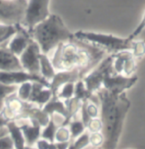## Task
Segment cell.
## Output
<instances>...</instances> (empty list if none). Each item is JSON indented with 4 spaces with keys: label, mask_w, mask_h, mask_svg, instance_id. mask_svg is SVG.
I'll return each instance as SVG.
<instances>
[{
    "label": "cell",
    "mask_w": 145,
    "mask_h": 149,
    "mask_svg": "<svg viewBox=\"0 0 145 149\" xmlns=\"http://www.w3.org/2000/svg\"><path fill=\"white\" fill-rule=\"evenodd\" d=\"M104 54V49L74 36L56 47L51 61L56 72L79 68L88 74L99 64Z\"/></svg>",
    "instance_id": "cell-1"
},
{
    "label": "cell",
    "mask_w": 145,
    "mask_h": 149,
    "mask_svg": "<svg viewBox=\"0 0 145 149\" xmlns=\"http://www.w3.org/2000/svg\"><path fill=\"white\" fill-rule=\"evenodd\" d=\"M96 94L101 105L102 134L104 137L102 148L116 149L124 120L130 107V102L126 95V92L115 95L102 88Z\"/></svg>",
    "instance_id": "cell-2"
},
{
    "label": "cell",
    "mask_w": 145,
    "mask_h": 149,
    "mask_svg": "<svg viewBox=\"0 0 145 149\" xmlns=\"http://www.w3.org/2000/svg\"><path fill=\"white\" fill-rule=\"evenodd\" d=\"M28 32L39 45L42 53L47 55L55 50L59 44L74 38V33L67 28L61 17L55 14H50Z\"/></svg>",
    "instance_id": "cell-3"
},
{
    "label": "cell",
    "mask_w": 145,
    "mask_h": 149,
    "mask_svg": "<svg viewBox=\"0 0 145 149\" xmlns=\"http://www.w3.org/2000/svg\"><path fill=\"white\" fill-rule=\"evenodd\" d=\"M74 36L79 40L90 43L104 49L105 52H110L112 54L123 50H131L133 45V40H129L127 38H123L102 33L78 31L74 33Z\"/></svg>",
    "instance_id": "cell-4"
},
{
    "label": "cell",
    "mask_w": 145,
    "mask_h": 149,
    "mask_svg": "<svg viewBox=\"0 0 145 149\" xmlns=\"http://www.w3.org/2000/svg\"><path fill=\"white\" fill-rule=\"evenodd\" d=\"M27 0H0V24L15 26L25 17Z\"/></svg>",
    "instance_id": "cell-5"
},
{
    "label": "cell",
    "mask_w": 145,
    "mask_h": 149,
    "mask_svg": "<svg viewBox=\"0 0 145 149\" xmlns=\"http://www.w3.org/2000/svg\"><path fill=\"white\" fill-rule=\"evenodd\" d=\"M49 3L50 0L27 1L25 17L21 24L28 31L49 16Z\"/></svg>",
    "instance_id": "cell-6"
},
{
    "label": "cell",
    "mask_w": 145,
    "mask_h": 149,
    "mask_svg": "<svg viewBox=\"0 0 145 149\" xmlns=\"http://www.w3.org/2000/svg\"><path fill=\"white\" fill-rule=\"evenodd\" d=\"M32 105L30 102L21 100L14 92L5 99L1 113L9 121L27 119L28 111Z\"/></svg>",
    "instance_id": "cell-7"
},
{
    "label": "cell",
    "mask_w": 145,
    "mask_h": 149,
    "mask_svg": "<svg viewBox=\"0 0 145 149\" xmlns=\"http://www.w3.org/2000/svg\"><path fill=\"white\" fill-rule=\"evenodd\" d=\"M137 81V76L133 75L126 77L124 75L116 74L112 68L109 69L104 78L102 88L115 95H121L126 91L132 88Z\"/></svg>",
    "instance_id": "cell-8"
},
{
    "label": "cell",
    "mask_w": 145,
    "mask_h": 149,
    "mask_svg": "<svg viewBox=\"0 0 145 149\" xmlns=\"http://www.w3.org/2000/svg\"><path fill=\"white\" fill-rule=\"evenodd\" d=\"M111 56V68L115 73L126 77L133 76L137 69V62L131 50H123Z\"/></svg>",
    "instance_id": "cell-9"
},
{
    "label": "cell",
    "mask_w": 145,
    "mask_h": 149,
    "mask_svg": "<svg viewBox=\"0 0 145 149\" xmlns=\"http://www.w3.org/2000/svg\"><path fill=\"white\" fill-rule=\"evenodd\" d=\"M111 64L112 56L110 55L103 60L99 64H98L97 68H94L82 79L89 93L94 94L102 89L104 78L107 71L111 68Z\"/></svg>",
    "instance_id": "cell-10"
},
{
    "label": "cell",
    "mask_w": 145,
    "mask_h": 149,
    "mask_svg": "<svg viewBox=\"0 0 145 149\" xmlns=\"http://www.w3.org/2000/svg\"><path fill=\"white\" fill-rule=\"evenodd\" d=\"M42 51L32 38L23 53L19 56L23 69L30 73L40 75V55ZM41 76V75H40Z\"/></svg>",
    "instance_id": "cell-11"
},
{
    "label": "cell",
    "mask_w": 145,
    "mask_h": 149,
    "mask_svg": "<svg viewBox=\"0 0 145 149\" xmlns=\"http://www.w3.org/2000/svg\"><path fill=\"white\" fill-rule=\"evenodd\" d=\"M0 82L8 85H20L26 82H38L46 87H50V83L37 74L30 73L25 70L14 72H0Z\"/></svg>",
    "instance_id": "cell-12"
},
{
    "label": "cell",
    "mask_w": 145,
    "mask_h": 149,
    "mask_svg": "<svg viewBox=\"0 0 145 149\" xmlns=\"http://www.w3.org/2000/svg\"><path fill=\"white\" fill-rule=\"evenodd\" d=\"M87 73L79 68H75L68 71H59L56 72L54 79L50 81V90L53 92L54 96H56L57 92L61 86L67 83H76L82 79Z\"/></svg>",
    "instance_id": "cell-13"
},
{
    "label": "cell",
    "mask_w": 145,
    "mask_h": 149,
    "mask_svg": "<svg viewBox=\"0 0 145 149\" xmlns=\"http://www.w3.org/2000/svg\"><path fill=\"white\" fill-rule=\"evenodd\" d=\"M15 27L17 31L8 42L7 47L11 52L20 56L29 45L32 37L22 24H17L15 25Z\"/></svg>",
    "instance_id": "cell-14"
},
{
    "label": "cell",
    "mask_w": 145,
    "mask_h": 149,
    "mask_svg": "<svg viewBox=\"0 0 145 149\" xmlns=\"http://www.w3.org/2000/svg\"><path fill=\"white\" fill-rule=\"evenodd\" d=\"M7 44L0 47V72H14L24 70L20 58L11 52Z\"/></svg>",
    "instance_id": "cell-15"
},
{
    "label": "cell",
    "mask_w": 145,
    "mask_h": 149,
    "mask_svg": "<svg viewBox=\"0 0 145 149\" xmlns=\"http://www.w3.org/2000/svg\"><path fill=\"white\" fill-rule=\"evenodd\" d=\"M53 97L54 95L50 88L46 87L41 83L34 82L32 83V90L28 102L36 104L42 108Z\"/></svg>",
    "instance_id": "cell-16"
},
{
    "label": "cell",
    "mask_w": 145,
    "mask_h": 149,
    "mask_svg": "<svg viewBox=\"0 0 145 149\" xmlns=\"http://www.w3.org/2000/svg\"><path fill=\"white\" fill-rule=\"evenodd\" d=\"M29 124H23L20 127L24 135L26 146L33 147L41 137L42 126L35 119H29Z\"/></svg>",
    "instance_id": "cell-17"
},
{
    "label": "cell",
    "mask_w": 145,
    "mask_h": 149,
    "mask_svg": "<svg viewBox=\"0 0 145 149\" xmlns=\"http://www.w3.org/2000/svg\"><path fill=\"white\" fill-rule=\"evenodd\" d=\"M43 111L48 113L49 116L53 114H59L63 116L65 118L67 116V108L66 102L55 96L49 100L44 106L42 107Z\"/></svg>",
    "instance_id": "cell-18"
},
{
    "label": "cell",
    "mask_w": 145,
    "mask_h": 149,
    "mask_svg": "<svg viewBox=\"0 0 145 149\" xmlns=\"http://www.w3.org/2000/svg\"><path fill=\"white\" fill-rule=\"evenodd\" d=\"M6 127L8 128L9 134L14 142V149H25L26 144L21 129L17 125L16 121H10Z\"/></svg>",
    "instance_id": "cell-19"
},
{
    "label": "cell",
    "mask_w": 145,
    "mask_h": 149,
    "mask_svg": "<svg viewBox=\"0 0 145 149\" xmlns=\"http://www.w3.org/2000/svg\"><path fill=\"white\" fill-rule=\"evenodd\" d=\"M56 70L54 68L51 59L48 56L44 53H41L40 55V75L45 80L50 83L55 77Z\"/></svg>",
    "instance_id": "cell-20"
},
{
    "label": "cell",
    "mask_w": 145,
    "mask_h": 149,
    "mask_svg": "<svg viewBox=\"0 0 145 149\" xmlns=\"http://www.w3.org/2000/svg\"><path fill=\"white\" fill-rule=\"evenodd\" d=\"M58 125L55 123V121L54 120L53 117H50V120L48 123V125L44 127L43 131L41 132V138L47 140L48 141L51 142V143H55V133Z\"/></svg>",
    "instance_id": "cell-21"
},
{
    "label": "cell",
    "mask_w": 145,
    "mask_h": 149,
    "mask_svg": "<svg viewBox=\"0 0 145 149\" xmlns=\"http://www.w3.org/2000/svg\"><path fill=\"white\" fill-rule=\"evenodd\" d=\"M74 91H75V83H67L60 87L59 91L57 92L55 97L64 102L70 100L74 96Z\"/></svg>",
    "instance_id": "cell-22"
},
{
    "label": "cell",
    "mask_w": 145,
    "mask_h": 149,
    "mask_svg": "<svg viewBox=\"0 0 145 149\" xmlns=\"http://www.w3.org/2000/svg\"><path fill=\"white\" fill-rule=\"evenodd\" d=\"M93 94L89 93L87 90L85 84L82 79L77 81L75 83V91H74V97L77 98L81 101H86L89 100V98L92 96Z\"/></svg>",
    "instance_id": "cell-23"
},
{
    "label": "cell",
    "mask_w": 145,
    "mask_h": 149,
    "mask_svg": "<svg viewBox=\"0 0 145 149\" xmlns=\"http://www.w3.org/2000/svg\"><path fill=\"white\" fill-rule=\"evenodd\" d=\"M68 125L70 131L71 140L73 141L79 137L81 134H83L86 130V126L81 120H71Z\"/></svg>",
    "instance_id": "cell-24"
},
{
    "label": "cell",
    "mask_w": 145,
    "mask_h": 149,
    "mask_svg": "<svg viewBox=\"0 0 145 149\" xmlns=\"http://www.w3.org/2000/svg\"><path fill=\"white\" fill-rule=\"evenodd\" d=\"M32 90V82H26L18 85L16 95L17 96L25 102H28Z\"/></svg>",
    "instance_id": "cell-25"
},
{
    "label": "cell",
    "mask_w": 145,
    "mask_h": 149,
    "mask_svg": "<svg viewBox=\"0 0 145 149\" xmlns=\"http://www.w3.org/2000/svg\"><path fill=\"white\" fill-rule=\"evenodd\" d=\"M17 88V85H8L0 82V112L3 107L4 101L7 98V96L16 92Z\"/></svg>",
    "instance_id": "cell-26"
},
{
    "label": "cell",
    "mask_w": 145,
    "mask_h": 149,
    "mask_svg": "<svg viewBox=\"0 0 145 149\" xmlns=\"http://www.w3.org/2000/svg\"><path fill=\"white\" fill-rule=\"evenodd\" d=\"M89 145V133L84 132L70 144L68 149H83Z\"/></svg>",
    "instance_id": "cell-27"
},
{
    "label": "cell",
    "mask_w": 145,
    "mask_h": 149,
    "mask_svg": "<svg viewBox=\"0 0 145 149\" xmlns=\"http://www.w3.org/2000/svg\"><path fill=\"white\" fill-rule=\"evenodd\" d=\"M70 140L71 136L69 127L62 125L58 127L55 136V142H66L70 141Z\"/></svg>",
    "instance_id": "cell-28"
},
{
    "label": "cell",
    "mask_w": 145,
    "mask_h": 149,
    "mask_svg": "<svg viewBox=\"0 0 145 149\" xmlns=\"http://www.w3.org/2000/svg\"><path fill=\"white\" fill-rule=\"evenodd\" d=\"M134 57L137 60L142 59L145 56V41L144 40H133V45L131 49Z\"/></svg>",
    "instance_id": "cell-29"
},
{
    "label": "cell",
    "mask_w": 145,
    "mask_h": 149,
    "mask_svg": "<svg viewBox=\"0 0 145 149\" xmlns=\"http://www.w3.org/2000/svg\"><path fill=\"white\" fill-rule=\"evenodd\" d=\"M86 129L88 130L89 133L101 132L103 129V123H102L101 118H91L86 126Z\"/></svg>",
    "instance_id": "cell-30"
},
{
    "label": "cell",
    "mask_w": 145,
    "mask_h": 149,
    "mask_svg": "<svg viewBox=\"0 0 145 149\" xmlns=\"http://www.w3.org/2000/svg\"><path fill=\"white\" fill-rule=\"evenodd\" d=\"M104 141V135L101 132H95V133H89V144H91L94 148L102 147Z\"/></svg>",
    "instance_id": "cell-31"
},
{
    "label": "cell",
    "mask_w": 145,
    "mask_h": 149,
    "mask_svg": "<svg viewBox=\"0 0 145 149\" xmlns=\"http://www.w3.org/2000/svg\"><path fill=\"white\" fill-rule=\"evenodd\" d=\"M85 103H86V111H87V113L88 114L90 118H98L99 117V106L97 104L92 102L89 100H86Z\"/></svg>",
    "instance_id": "cell-32"
},
{
    "label": "cell",
    "mask_w": 145,
    "mask_h": 149,
    "mask_svg": "<svg viewBox=\"0 0 145 149\" xmlns=\"http://www.w3.org/2000/svg\"><path fill=\"white\" fill-rule=\"evenodd\" d=\"M144 29H145V12H144V15H143V18H142L141 22H140L139 24L137 25V26L135 28V30H134L133 32L128 36V38H128L129 40H134V39L138 36V35L142 33V32H143Z\"/></svg>",
    "instance_id": "cell-33"
},
{
    "label": "cell",
    "mask_w": 145,
    "mask_h": 149,
    "mask_svg": "<svg viewBox=\"0 0 145 149\" xmlns=\"http://www.w3.org/2000/svg\"><path fill=\"white\" fill-rule=\"evenodd\" d=\"M0 149H14V142L10 134L0 137Z\"/></svg>",
    "instance_id": "cell-34"
},
{
    "label": "cell",
    "mask_w": 145,
    "mask_h": 149,
    "mask_svg": "<svg viewBox=\"0 0 145 149\" xmlns=\"http://www.w3.org/2000/svg\"><path fill=\"white\" fill-rule=\"evenodd\" d=\"M56 145L57 149H68L70 141H66V142H55Z\"/></svg>",
    "instance_id": "cell-35"
},
{
    "label": "cell",
    "mask_w": 145,
    "mask_h": 149,
    "mask_svg": "<svg viewBox=\"0 0 145 149\" xmlns=\"http://www.w3.org/2000/svg\"><path fill=\"white\" fill-rule=\"evenodd\" d=\"M10 121L3 115V113L0 112V129L1 128H3V127H6L7 124L9 123Z\"/></svg>",
    "instance_id": "cell-36"
},
{
    "label": "cell",
    "mask_w": 145,
    "mask_h": 149,
    "mask_svg": "<svg viewBox=\"0 0 145 149\" xmlns=\"http://www.w3.org/2000/svg\"><path fill=\"white\" fill-rule=\"evenodd\" d=\"M7 43H8V42H7ZM7 43H4V44H3V45H0V47H1V46L4 45H5V44H7Z\"/></svg>",
    "instance_id": "cell-37"
}]
</instances>
